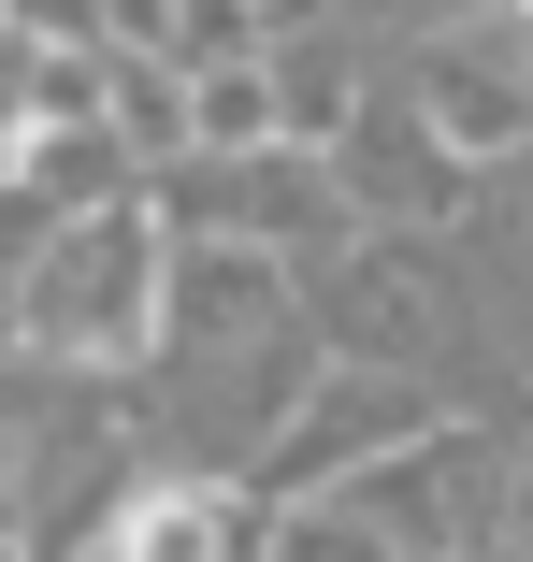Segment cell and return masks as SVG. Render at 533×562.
Returning a JSON list of instances; mask_svg holds the SVG:
<instances>
[{
    "instance_id": "cell-1",
    "label": "cell",
    "mask_w": 533,
    "mask_h": 562,
    "mask_svg": "<svg viewBox=\"0 0 533 562\" xmlns=\"http://www.w3.org/2000/svg\"><path fill=\"white\" fill-rule=\"evenodd\" d=\"M159 317H173V232H159V188H116L87 216H44L30 260H15V347L30 375H131L159 361Z\"/></svg>"
},
{
    "instance_id": "cell-2",
    "label": "cell",
    "mask_w": 533,
    "mask_h": 562,
    "mask_svg": "<svg viewBox=\"0 0 533 562\" xmlns=\"http://www.w3.org/2000/svg\"><path fill=\"white\" fill-rule=\"evenodd\" d=\"M159 188V232L173 246H274V260H332V246H361V202H347V173L332 159H303V145H260V159H173V173H145Z\"/></svg>"
},
{
    "instance_id": "cell-3",
    "label": "cell",
    "mask_w": 533,
    "mask_h": 562,
    "mask_svg": "<svg viewBox=\"0 0 533 562\" xmlns=\"http://www.w3.org/2000/svg\"><path fill=\"white\" fill-rule=\"evenodd\" d=\"M447 432V390L433 375H375V361H332L317 375V404L274 432V462L246 476L260 505H317V491H361L375 462H404V447Z\"/></svg>"
},
{
    "instance_id": "cell-4",
    "label": "cell",
    "mask_w": 533,
    "mask_h": 562,
    "mask_svg": "<svg viewBox=\"0 0 533 562\" xmlns=\"http://www.w3.org/2000/svg\"><path fill=\"white\" fill-rule=\"evenodd\" d=\"M303 317H317V347L332 361H375V375H418L447 347V274H433V246L418 232H361V246H332L317 260V289H303Z\"/></svg>"
},
{
    "instance_id": "cell-5",
    "label": "cell",
    "mask_w": 533,
    "mask_h": 562,
    "mask_svg": "<svg viewBox=\"0 0 533 562\" xmlns=\"http://www.w3.org/2000/svg\"><path fill=\"white\" fill-rule=\"evenodd\" d=\"M303 331V260L274 246H173V317H159V361H231V347H274Z\"/></svg>"
},
{
    "instance_id": "cell-6",
    "label": "cell",
    "mask_w": 533,
    "mask_h": 562,
    "mask_svg": "<svg viewBox=\"0 0 533 562\" xmlns=\"http://www.w3.org/2000/svg\"><path fill=\"white\" fill-rule=\"evenodd\" d=\"M260 533H274V505H260L246 476L173 462V476H145L116 519H101V548H87V562H260Z\"/></svg>"
},
{
    "instance_id": "cell-7",
    "label": "cell",
    "mask_w": 533,
    "mask_h": 562,
    "mask_svg": "<svg viewBox=\"0 0 533 562\" xmlns=\"http://www.w3.org/2000/svg\"><path fill=\"white\" fill-rule=\"evenodd\" d=\"M347 202H361V232H447V216H476V173L418 131V101L404 87H375V116L347 131Z\"/></svg>"
},
{
    "instance_id": "cell-8",
    "label": "cell",
    "mask_w": 533,
    "mask_h": 562,
    "mask_svg": "<svg viewBox=\"0 0 533 562\" xmlns=\"http://www.w3.org/2000/svg\"><path fill=\"white\" fill-rule=\"evenodd\" d=\"M404 101H418V131H433L462 173H504L533 145V58H504V44H418Z\"/></svg>"
},
{
    "instance_id": "cell-9",
    "label": "cell",
    "mask_w": 533,
    "mask_h": 562,
    "mask_svg": "<svg viewBox=\"0 0 533 562\" xmlns=\"http://www.w3.org/2000/svg\"><path fill=\"white\" fill-rule=\"evenodd\" d=\"M274 101H288V145L303 159H347V131L375 116V87H361V30H317L274 58Z\"/></svg>"
},
{
    "instance_id": "cell-10",
    "label": "cell",
    "mask_w": 533,
    "mask_h": 562,
    "mask_svg": "<svg viewBox=\"0 0 533 562\" xmlns=\"http://www.w3.org/2000/svg\"><path fill=\"white\" fill-rule=\"evenodd\" d=\"M260 145H288L274 58H217V72H188V159H260Z\"/></svg>"
},
{
    "instance_id": "cell-11",
    "label": "cell",
    "mask_w": 533,
    "mask_h": 562,
    "mask_svg": "<svg viewBox=\"0 0 533 562\" xmlns=\"http://www.w3.org/2000/svg\"><path fill=\"white\" fill-rule=\"evenodd\" d=\"M44 72H58V44L0 0V188H30V159H44Z\"/></svg>"
},
{
    "instance_id": "cell-12",
    "label": "cell",
    "mask_w": 533,
    "mask_h": 562,
    "mask_svg": "<svg viewBox=\"0 0 533 562\" xmlns=\"http://www.w3.org/2000/svg\"><path fill=\"white\" fill-rule=\"evenodd\" d=\"M260 562H404V548H389V519H375V505H347V491H317V505H274Z\"/></svg>"
},
{
    "instance_id": "cell-13",
    "label": "cell",
    "mask_w": 533,
    "mask_h": 562,
    "mask_svg": "<svg viewBox=\"0 0 533 562\" xmlns=\"http://www.w3.org/2000/svg\"><path fill=\"white\" fill-rule=\"evenodd\" d=\"M116 145H145L159 173L188 159V72H159V58H116Z\"/></svg>"
},
{
    "instance_id": "cell-14",
    "label": "cell",
    "mask_w": 533,
    "mask_h": 562,
    "mask_svg": "<svg viewBox=\"0 0 533 562\" xmlns=\"http://www.w3.org/2000/svg\"><path fill=\"white\" fill-rule=\"evenodd\" d=\"M332 15H347L361 44H433V15H447V0H332Z\"/></svg>"
},
{
    "instance_id": "cell-15",
    "label": "cell",
    "mask_w": 533,
    "mask_h": 562,
    "mask_svg": "<svg viewBox=\"0 0 533 562\" xmlns=\"http://www.w3.org/2000/svg\"><path fill=\"white\" fill-rule=\"evenodd\" d=\"M519 562H533V447H519Z\"/></svg>"
},
{
    "instance_id": "cell-16",
    "label": "cell",
    "mask_w": 533,
    "mask_h": 562,
    "mask_svg": "<svg viewBox=\"0 0 533 562\" xmlns=\"http://www.w3.org/2000/svg\"><path fill=\"white\" fill-rule=\"evenodd\" d=\"M462 562H519V548H462Z\"/></svg>"
},
{
    "instance_id": "cell-17",
    "label": "cell",
    "mask_w": 533,
    "mask_h": 562,
    "mask_svg": "<svg viewBox=\"0 0 533 562\" xmlns=\"http://www.w3.org/2000/svg\"><path fill=\"white\" fill-rule=\"evenodd\" d=\"M504 15H519V30H533V0H504Z\"/></svg>"
}]
</instances>
